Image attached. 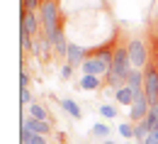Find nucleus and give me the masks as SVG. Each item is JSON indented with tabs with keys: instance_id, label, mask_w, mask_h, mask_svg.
<instances>
[{
	"instance_id": "nucleus-11",
	"label": "nucleus",
	"mask_w": 158,
	"mask_h": 144,
	"mask_svg": "<svg viewBox=\"0 0 158 144\" xmlns=\"http://www.w3.org/2000/svg\"><path fill=\"white\" fill-rule=\"evenodd\" d=\"M29 117H34V120H46V122H51V115H49V110L39 103H32L29 105Z\"/></svg>"
},
{
	"instance_id": "nucleus-10",
	"label": "nucleus",
	"mask_w": 158,
	"mask_h": 144,
	"mask_svg": "<svg viewBox=\"0 0 158 144\" xmlns=\"http://www.w3.org/2000/svg\"><path fill=\"white\" fill-rule=\"evenodd\" d=\"M114 100H117L119 105H124V107H131L134 105V90L124 83L122 88H117V95H114Z\"/></svg>"
},
{
	"instance_id": "nucleus-6",
	"label": "nucleus",
	"mask_w": 158,
	"mask_h": 144,
	"mask_svg": "<svg viewBox=\"0 0 158 144\" xmlns=\"http://www.w3.org/2000/svg\"><path fill=\"white\" fill-rule=\"evenodd\" d=\"M22 127H27L32 134H49L51 132V122H46V120H34V117H24L22 120Z\"/></svg>"
},
{
	"instance_id": "nucleus-16",
	"label": "nucleus",
	"mask_w": 158,
	"mask_h": 144,
	"mask_svg": "<svg viewBox=\"0 0 158 144\" xmlns=\"http://www.w3.org/2000/svg\"><path fill=\"white\" fill-rule=\"evenodd\" d=\"M34 103V95L29 93V88H20V105L22 107H27V105Z\"/></svg>"
},
{
	"instance_id": "nucleus-3",
	"label": "nucleus",
	"mask_w": 158,
	"mask_h": 144,
	"mask_svg": "<svg viewBox=\"0 0 158 144\" xmlns=\"http://www.w3.org/2000/svg\"><path fill=\"white\" fill-rule=\"evenodd\" d=\"M37 29H39V12H24L20 15V37H29L34 39L37 37Z\"/></svg>"
},
{
	"instance_id": "nucleus-20",
	"label": "nucleus",
	"mask_w": 158,
	"mask_h": 144,
	"mask_svg": "<svg viewBox=\"0 0 158 144\" xmlns=\"http://www.w3.org/2000/svg\"><path fill=\"white\" fill-rule=\"evenodd\" d=\"M102 144H117V142H112V139H105V142H102Z\"/></svg>"
},
{
	"instance_id": "nucleus-15",
	"label": "nucleus",
	"mask_w": 158,
	"mask_h": 144,
	"mask_svg": "<svg viewBox=\"0 0 158 144\" xmlns=\"http://www.w3.org/2000/svg\"><path fill=\"white\" fill-rule=\"evenodd\" d=\"M146 137H148V132H146L143 122H136V127H134V139H136V144H143Z\"/></svg>"
},
{
	"instance_id": "nucleus-19",
	"label": "nucleus",
	"mask_w": 158,
	"mask_h": 144,
	"mask_svg": "<svg viewBox=\"0 0 158 144\" xmlns=\"http://www.w3.org/2000/svg\"><path fill=\"white\" fill-rule=\"evenodd\" d=\"M20 88H29V76H27V71H20Z\"/></svg>"
},
{
	"instance_id": "nucleus-8",
	"label": "nucleus",
	"mask_w": 158,
	"mask_h": 144,
	"mask_svg": "<svg viewBox=\"0 0 158 144\" xmlns=\"http://www.w3.org/2000/svg\"><path fill=\"white\" fill-rule=\"evenodd\" d=\"M61 110L66 112V115H71L73 120H80L83 117V110H80V105L76 103V100H71V98H63V100H59Z\"/></svg>"
},
{
	"instance_id": "nucleus-12",
	"label": "nucleus",
	"mask_w": 158,
	"mask_h": 144,
	"mask_svg": "<svg viewBox=\"0 0 158 144\" xmlns=\"http://www.w3.org/2000/svg\"><path fill=\"white\" fill-rule=\"evenodd\" d=\"M110 132H112V129H110V124H107V122L93 124V137H98V139H102V142L110 139Z\"/></svg>"
},
{
	"instance_id": "nucleus-18",
	"label": "nucleus",
	"mask_w": 158,
	"mask_h": 144,
	"mask_svg": "<svg viewBox=\"0 0 158 144\" xmlns=\"http://www.w3.org/2000/svg\"><path fill=\"white\" fill-rule=\"evenodd\" d=\"M29 144H49V142H46L44 134H32V137H29Z\"/></svg>"
},
{
	"instance_id": "nucleus-14",
	"label": "nucleus",
	"mask_w": 158,
	"mask_h": 144,
	"mask_svg": "<svg viewBox=\"0 0 158 144\" xmlns=\"http://www.w3.org/2000/svg\"><path fill=\"white\" fill-rule=\"evenodd\" d=\"M98 112L102 115V117H105V120H114V117L119 115V110L114 107V105H110V103H102V105H100V110H98Z\"/></svg>"
},
{
	"instance_id": "nucleus-1",
	"label": "nucleus",
	"mask_w": 158,
	"mask_h": 144,
	"mask_svg": "<svg viewBox=\"0 0 158 144\" xmlns=\"http://www.w3.org/2000/svg\"><path fill=\"white\" fill-rule=\"evenodd\" d=\"M143 93L151 107L158 105V61H148L143 68Z\"/></svg>"
},
{
	"instance_id": "nucleus-9",
	"label": "nucleus",
	"mask_w": 158,
	"mask_h": 144,
	"mask_svg": "<svg viewBox=\"0 0 158 144\" xmlns=\"http://www.w3.org/2000/svg\"><path fill=\"white\" fill-rule=\"evenodd\" d=\"M127 85L134 90V95H136V93H143V71L131 68V73H129V78H127Z\"/></svg>"
},
{
	"instance_id": "nucleus-17",
	"label": "nucleus",
	"mask_w": 158,
	"mask_h": 144,
	"mask_svg": "<svg viewBox=\"0 0 158 144\" xmlns=\"http://www.w3.org/2000/svg\"><path fill=\"white\" fill-rule=\"evenodd\" d=\"M71 76H73V66L71 63H63L61 66V78H71Z\"/></svg>"
},
{
	"instance_id": "nucleus-7",
	"label": "nucleus",
	"mask_w": 158,
	"mask_h": 144,
	"mask_svg": "<svg viewBox=\"0 0 158 144\" xmlns=\"http://www.w3.org/2000/svg\"><path fill=\"white\" fill-rule=\"evenodd\" d=\"M80 90H85V93H90V90H98V88H105V78H100V76H80Z\"/></svg>"
},
{
	"instance_id": "nucleus-21",
	"label": "nucleus",
	"mask_w": 158,
	"mask_h": 144,
	"mask_svg": "<svg viewBox=\"0 0 158 144\" xmlns=\"http://www.w3.org/2000/svg\"><path fill=\"white\" fill-rule=\"evenodd\" d=\"M124 144H129V142H124Z\"/></svg>"
},
{
	"instance_id": "nucleus-2",
	"label": "nucleus",
	"mask_w": 158,
	"mask_h": 144,
	"mask_svg": "<svg viewBox=\"0 0 158 144\" xmlns=\"http://www.w3.org/2000/svg\"><path fill=\"white\" fill-rule=\"evenodd\" d=\"M129 44V59H131V66L139 68V71H143L146 66H148V46H146V41L141 39V37H134V39L127 41Z\"/></svg>"
},
{
	"instance_id": "nucleus-5",
	"label": "nucleus",
	"mask_w": 158,
	"mask_h": 144,
	"mask_svg": "<svg viewBox=\"0 0 158 144\" xmlns=\"http://www.w3.org/2000/svg\"><path fill=\"white\" fill-rule=\"evenodd\" d=\"M85 59H88V49L80 46V44H76V41H71V44H68V54H66V63H71V66L76 68V66H83Z\"/></svg>"
},
{
	"instance_id": "nucleus-13",
	"label": "nucleus",
	"mask_w": 158,
	"mask_h": 144,
	"mask_svg": "<svg viewBox=\"0 0 158 144\" xmlns=\"http://www.w3.org/2000/svg\"><path fill=\"white\" fill-rule=\"evenodd\" d=\"M134 127H136L134 122H122V124L117 127L119 137H122L124 142H129V139H134Z\"/></svg>"
},
{
	"instance_id": "nucleus-4",
	"label": "nucleus",
	"mask_w": 158,
	"mask_h": 144,
	"mask_svg": "<svg viewBox=\"0 0 158 144\" xmlns=\"http://www.w3.org/2000/svg\"><path fill=\"white\" fill-rule=\"evenodd\" d=\"M148 110H151V105L146 100V93H136V95H134V105L129 107V120L134 124L141 122V120H146Z\"/></svg>"
}]
</instances>
